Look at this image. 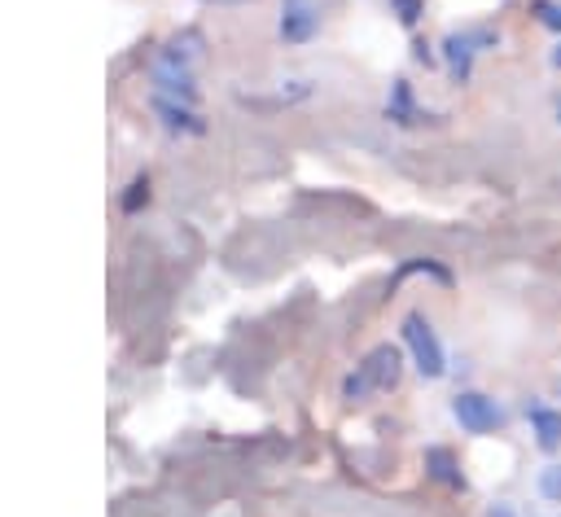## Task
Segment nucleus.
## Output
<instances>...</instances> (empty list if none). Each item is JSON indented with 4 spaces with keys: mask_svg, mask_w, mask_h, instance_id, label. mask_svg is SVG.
<instances>
[{
    "mask_svg": "<svg viewBox=\"0 0 561 517\" xmlns=\"http://www.w3.org/2000/svg\"><path fill=\"white\" fill-rule=\"evenodd\" d=\"M552 66H557V70H561V44H557V48H552Z\"/></svg>",
    "mask_w": 561,
    "mask_h": 517,
    "instance_id": "nucleus-15",
    "label": "nucleus"
},
{
    "mask_svg": "<svg viewBox=\"0 0 561 517\" xmlns=\"http://www.w3.org/2000/svg\"><path fill=\"white\" fill-rule=\"evenodd\" d=\"M486 517H517V513H513L508 504H491V508H486Z\"/></svg>",
    "mask_w": 561,
    "mask_h": 517,
    "instance_id": "nucleus-14",
    "label": "nucleus"
},
{
    "mask_svg": "<svg viewBox=\"0 0 561 517\" xmlns=\"http://www.w3.org/2000/svg\"><path fill=\"white\" fill-rule=\"evenodd\" d=\"M390 13H394L403 26H416L421 13H425V0H390Z\"/></svg>",
    "mask_w": 561,
    "mask_h": 517,
    "instance_id": "nucleus-12",
    "label": "nucleus"
},
{
    "mask_svg": "<svg viewBox=\"0 0 561 517\" xmlns=\"http://www.w3.org/2000/svg\"><path fill=\"white\" fill-rule=\"evenodd\" d=\"M425 473H430L438 486H447V491H465V486H469V482H465V469H460V460H456L451 447H430V451H425Z\"/></svg>",
    "mask_w": 561,
    "mask_h": 517,
    "instance_id": "nucleus-7",
    "label": "nucleus"
},
{
    "mask_svg": "<svg viewBox=\"0 0 561 517\" xmlns=\"http://www.w3.org/2000/svg\"><path fill=\"white\" fill-rule=\"evenodd\" d=\"M403 342H408V351H412V364H416V372L421 377H443L447 372V355H443V342H438V333H434V324L421 315V311H408L403 315Z\"/></svg>",
    "mask_w": 561,
    "mask_h": 517,
    "instance_id": "nucleus-2",
    "label": "nucleus"
},
{
    "mask_svg": "<svg viewBox=\"0 0 561 517\" xmlns=\"http://www.w3.org/2000/svg\"><path fill=\"white\" fill-rule=\"evenodd\" d=\"M539 495L552 499V504H561V464H543L539 469Z\"/></svg>",
    "mask_w": 561,
    "mask_h": 517,
    "instance_id": "nucleus-9",
    "label": "nucleus"
},
{
    "mask_svg": "<svg viewBox=\"0 0 561 517\" xmlns=\"http://www.w3.org/2000/svg\"><path fill=\"white\" fill-rule=\"evenodd\" d=\"M386 118L390 123H399V127H416V123H425L430 114L416 105V96H412V83L408 79H394V88H390V96H386Z\"/></svg>",
    "mask_w": 561,
    "mask_h": 517,
    "instance_id": "nucleus-6",
    "label": "nucleus"
},
{
    "mask_svg": "<svg viewBox=\"0 0 561 517\" xmlns=\"http://www.w3.org/2000/svg\"><path fill=\"white\" fill-rule=\"evenodd\" d=\"M399 372H403L399 351H394V346H373V351L364 355V364L342 381V394H346V399H364V394H373V390H390V386L399 381Z\"/></svg>",
    "mask_w": 561,
    "mask_h": 517,
    "instance_id": "nucleus-1",
    "label": "nucleus"
},
{
    "mask_svg": "<svg viewBox=\"0 0 561 517\" xmlns=\"http://www.w3.org/2000/svg\"><path fill=\"white\" fill-rule=\"evenodd\" d=\"M530 416V434L543 451H557L561 447V407H548V403H530L526 407Z\"/></svg>",
    "mask_w": 561,
    "mask_h": 517,
    "instance_id": "nucleus-8",
    "label": "nucleus"
},
{
    "mask_svg": "<svg viewBox=\"0 0 561 517\" xmlns=\"http://www.w3.org/2000/svg\"><path fill=\"white\" fill-rule=\"evenodd\" d=\"M557 123H561V96H557Z\"/></svg>",
    "mask_w": 561,
    "mask_h": 517,
    "instance_id": "nucleus-16",
    "label": "nucleus"
},
{
    "mask_svg": "<svg viewBox=\"0 0 561 517\" xmlns=\"http://www.w3.org/2000/svg\"><path fill=\"white\" fill-rule=\"evenodd\" d=\"M316 31H320V13L307 0H285V9H280V39L285 44H302Z\"/></svg>",
    "mask_w": 561,
    "mask_h": 517,
    "instance_id": "nucleus-5",
    "label": "nucleus"
},
{
    "mask_svg": "<svg viewBox=\"0 0 561 517\" xmlns=\"http://www.w3.org/2000/svg\"><path fill=\"white\" fill-rule=\"evenodd\" d=\"M412 272H430L434 280H443V285H451V272H447L443 263H434V258H416V263H403V267H399V276H412Z\"/></svg>",
    "mask_w": 561,
    "mask_h": 517,
    "instance_id": "nucleus-11",
    "label": "nucleus"
},
{
    "mask_svg": "<svg viewBox=\"0 0 561 517\" xmlns=\"http://www.w3.org/2000/svg\"><path fill=\"white\" fill-rule=\"evenodd\" d=\"M495 44H500V31H491V26H478V31H451V35L443 39V57H447L451 79H456V83H469V74H473V57L486 53V48H495Z\"/></svg>",
    "mask_w": 561,
    "mask_h": 517,
    "instance_id": "nucleus-3",
    "label": "nucleus"
},
{
    "mask_svg": "<svg viewBox=\"0 0 561 517\" xmlns=\"http://www.w3.org/2000/svg\"><path fill=\"white\" fill-rule=\"evenodd\" d=\"M530 9L539 18V26H548L552 35H561V4L557 0H530Z\"/></svg>",
    "mask_w": 561,
    "mask_h": 517,
    "instance_id": "nucleus-10",
    "label": "nucleus"
},
{
    "mask_svg": "<svg viewBox=\"0 0 561 517\" xmlns=\"http://www.w3.org/2000/svg\"><path fill=\"white\" fill-rule=\"evenodd\" d=\"M451 416L460 421L465 434H495V429L504 425L500 403H495L491 394H482V390H460V394L451 399Z\"/></svg>",
    "mask_w": 561,
    "mask_h": 517,
    "instance_id": "nucleus-4",
    "label": "nucleus"
},
{
    "mask_svg": "<svg viewBox=\"0 0 561 517\" xmlns=\"http://www.w3.org/2000/svg\"><path fill=\"white\" fill-rule=\"evenodd\" d=\"M140 197H149V184H145V180H136V184H131V193L123 197V206H127V210H136V206H140Z\"/></svg>",
    "mask_w": 561,
    "mask_h": 517,
    "instance_id": "nucleus-13",
    "label": "nucleus"
}]
</instances>
